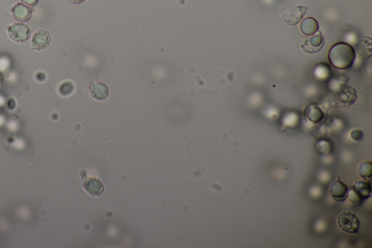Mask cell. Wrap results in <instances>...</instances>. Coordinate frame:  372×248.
<instances>
[{"label": "cell", "instance_id": "9c48e42d", "mask_svg": "<svg viewBox=\"0 0 372 248\" xmlns=\"http://www.w3.org/2000/svg\"><path fill=\"white\" fill-rule=\"evenodd\" d=\"M304 119L311 124L317 125L324 118V111L316 104H310L305 108L303 112Z\"/></svg>", "mask_w": 372, "mask_h": 248}, {"label": "cell", "instance_id": "8fae6325", "mask_svg": "<svg viewBox=\"0 0 372 248\" xmlns=\"http://www.w3.org/2000/svg\"><path fill=\"white\" fill-rule=\"evenodd\" d=\"M84 188L89 195L93 197H99L104 192V183L95 177H91L84 181Z\"/></svg>", "mask_w": 372, "mask_h": 248}, {"label": "cell", "instance_id": "d6986e66", "mask_svg": "<svg viewBox=\"0 0 372 248\" xmlns=\"http://www.w3.org/2000/svg\"><path fill=\"white\" fill-rule=\"evenodd\" d=\"M351 137L353 141H360L363 138V133L359 130H354L351 133Z\"/></svg>", "mask_w": 372, "mask_h": 248}, {"label": "cell", "instance_id": "ac0fdd59", "mask_svg": "<svg viewBox=\"0 0 372 248\" xmlns=\"http://www.w3.org/2000/svg\"><path fill=\"white\" fill-rule=\"evenodd\" d=\"M314 71H319V72H316V73H314L316 74V76L318 77V78L320 79H325L326 78V77H328V76L329 75V74H330L328 73V72H326V71H330V69H329V67H328L327 64H319V65L316 66L315 70Z\"/></svg>", "mask_w": 372, "mask_h": 248}, {"label": "cell", "instance_id": "7402d4cb", "mask_svg": "<svg viewBox=\"0 0 372 248\" xmlns=\"http://www.w3.org/2000/svg\"><path fill=\"white\" fill-rule=\"evenodd\" d=\"M3 74L0 72V85H1V84L3 83Z\"/></svg>", "mask_w": 372, "mask_h": 248}, {"label": "cell", "instance_id": "8992f818", "mask_svg": "<svg viewBox=\"0 0 372 248\" xmlns=\"http://www.w3.org/2000/svg\"><path fill=\"white\" fill-rule=\"evenodd\" d=\"M335 100L341 106L352 105L356 100V92L347 85H341L336 92Z\"/></svg>", "mask_w": 372, "mask_h": 248}, {"label": "cell", "instance_id": "ba28073f", "mask_svg": "<svg viewBox=\"0 0 372 248\" xmlns=\"http://www.w3.org/2000/svg\"><path fill=\"white\" fill-rule=\"evenodd\" d=\"M89 92L95 100L102 101L109 97V88L104 82L95 77L94 81L89 86Z\"/></svg>", "mask_w": 372, "mask_h": 248}, {"label": "cell", "instance_id": "5bb4252c", "mask_svg": "<svg viewBox=\"0 0 372 248\" xmlns=\"http://www.w3.org/2000/svg\"><path fill=\"white\" fill-rule=\"evenodd\" d=\"M357 53L361 58L368 59L372 55V40L368 37H361L356 45Z\"/></svg>", "mask_w": 372, "mask_h": 248}, {"label": "cell", "instance_id": "277c9868", "mask_svg": "<svg viewBox=\"0 0 372 248\" xmlns=\"http://www.w3.org/2000/svg\"><path fill=\"white\" fill-rule=\"evenodd\" d=\"M324 45V37L321 32L318 31L314 35L304 39L300 44V48L306 53H319Z\"/></svg>", "mask_w": 372, "mask_h": 248}, {"label": "cell", "instance_id": "7a4b0ae2", "mask_svg": "<svg viewBox=\"0 0 372 248\" xmlns=\"http://www.w3.org/2000/svg\"><path fill=\"white\" fill-rule=\"evenodd\" d=\"M307 11V7H288L279 13V16L285 24L295 26L302 21Z\"/></svg>", "mask_w": 372, "mask_h": 248}, {"label": "cell", "instance_id": "4fadbf2b", "mask_svg": "<svg viewBox=\"0 0 372 248\" xmlns=\"http://www.w3.org/2000/svg\"><path fill=\"white\" fill-rule=\"evenodd\" d=\"M13 16L17 21L26 22L31 18L32 11L29 6L24 3H16L12 9Z\"/></svg>", "mask_w": 372, "mask_h": 248}, {"label": "cell", "instance_id": "3957f363", "mask_svg": "<svg viewBox=\"0 0 372 248\" xmlns=\"http://www.w3.org/2000/svg\"><path fill=\"white\" fill-rule=\"evenodd\" d=\"M337 224L342 231L349 234H356L359 230V220L352 212L345 211L339 214Z\"/></svg>", "mask_w": 372, "mask_h": 248}, {"label": "cell", "instance_id": "e0dca14e", "mask_svg": "<svg viewBox=\"0 0 372 248\" xmlns=\"http://www.w3.org/2000/svg\"><path fill=\"white\" fill-rule=\"evenodd\" d=\"M316 150L319 154H329L332 151V143L327 139L319 140L316 143Z\"/></svg>", "mask_w": 372, "mask_h": 248}, {"label": "cell", "instance_id": "44dd1931", "mask_svg": "<svg viewBox=\"0 0 372 248\" xmlns=\"http://www.w3.org/2000/svg\"><path fill=\"white\" fill-rule=\"evenodd\" d=\"M69 1L71 3H72V4L79 5L81 3H84L85 0H69Z\"/></svg>", "mask_w": 372, "mask_h": 248}, {"label": "cell", "instance_id": "2e32d148", "mask_svg": "<svg viewBox=\"0 0 372 248\" xmlns=\"http://www.w3.org/2000/svg\"><path fill=\"white\" fill-rule=\"evenodd\" d=\"M357 172L363 179L371 178L372 175V163L369 160H365L358 165Z\"/></svg>", "mask_w": 372, "mask_h": 248}, {"label": "cell", "instance_id": "6da1fadb", "mask_svg": "<svg viewBox=\"0 0 372 248\" xmlns=\"http://www.w3.org/2000/svg\"><path fill=\"white\" fill-rule=\"evenodd\" d=\"M356 58V52L351 45L338 43L331 47L329 52V60L331 66L338 69L351 68Z\"/></svg>", "mask_w": 372, "mask_h": 248}, {"label": "cell", "instance_id": "52a82bcc", "mask_svg": "<svg viewBox=\"0 0 372 248\" xmlns=\"http://www.w3.org/2000/svg\"><path fill=\"white\" fill-rule=\"evenodd\" d=\"M349 189L339 178L333 180L329 185V193L333 200L336 202H344L348 198Z\"/></svg>", "mask_w": 372, "mask_h": 248}, {"label": "cell", "instance_id": "ffe728a7", "mask_svg": "<svg viewBox=\"0 0 372 248\" xmlns=\"http://www.w3.org/2000/svg\"><path fill=\"white\" fill-rule=\"evenodd\" d=\"M22 3H24L26 6L29 7L36 6L39 0H21Z\"/></svg>", "mask_w": 372, "mask_h": 248}, {"label": "cell", "instance_id": "5b68a950", "mask_svg": "<svg viewBox=\"0 0 372 248\" xmlns=\"http://www.w3.org/2000/svg\"><path fill=\"white\" fill-rule=\"evenodd\" d=\"M10 38L16 43H25L31 36V29L24 23H16L8 29Z\"/></svg>", "mask_w": 372, "mask_h": 248}, {"label": "cell", "instance_id": "7c38bea8", "mask_svg": "<svg viewBox=\"0 0 372 248\" xmlns=\"http://www.w3.org/2000/svg\"><path fill=\"white\" fill-rule=\"evenodd\" d=\"M351 190L361 201L369 198L371 195V184L364 180H358L355 182Z\"/></svg>", "mask_w": 372, "mask_h": 248}, {"label": "cell", "instance_id": "30bf717a", "mask_svg": "<svg viewBox=\"0 0 372 248\" xmlns=\"http://www.w3.org/2000/svg\"><path fill=\"white\" fill-rule=\"evenodd\" d=\"M50 34L45 30H39L34 34L32 39V46L37 50H43L50 45Z\"/></svg>", "mask_w": 372, "mask_h": 248}, {"label": "cell", "instance_id": "9a60e30c", "mask_svg": "<svg viewBox=\"0 0 372 248\" xmlns=\"http://www.w3.org/2000/svg\"><path fill=\"white\" fill-rule=\"evenodd\" d=\"M319 23L315 18H311V17L304 19L300 25L301 31L307 36H311V35L316 34L319 31Z\"/></svg>", "mask_w": 372, "mask_h": 248}]
</instances>
